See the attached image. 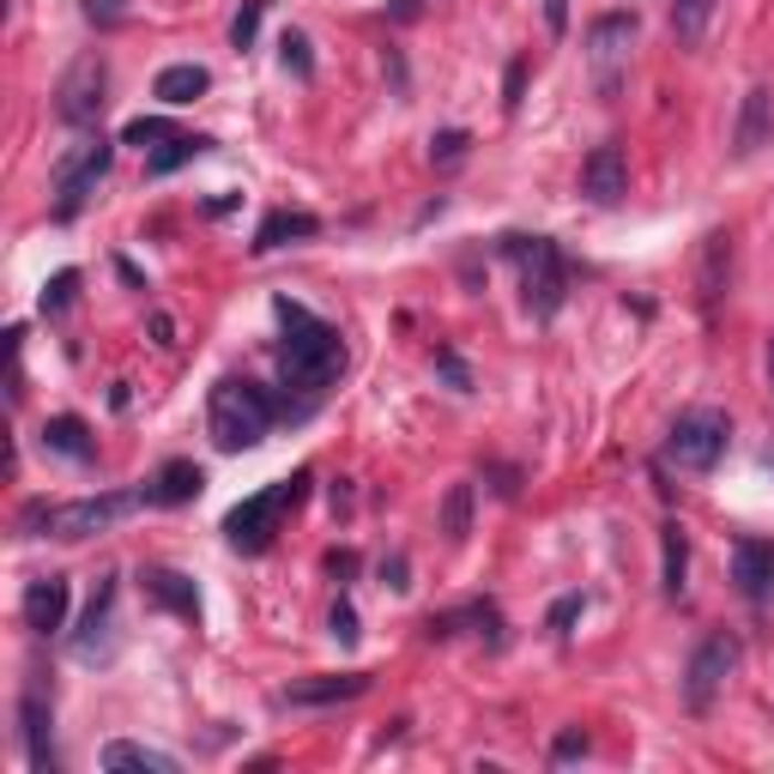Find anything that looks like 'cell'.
I'll use <instances>...</instances> for the list:
<instances>
[{
  "mask_svg": "<svg viewBox=\"0 0 774 774\" xmlns=\"http://www.w3.org/2000/svg\"><path fill=\"white\" fill-rule=\"evenodd\" d=\"M279 321H285V345H279V369H285V387H296L303 399L327 394L333 381H339L345 369V339L339 327H327V321H315L303 303H291V296H279Z\"/></svg>",
  "mask_w": 774,
  "mask_h": 774,
  "instance_id": "cell-1",
  "label": "cell"
},
{
  "mask_svg": "<svg viewBox=\"0 0 774 774\" xmlns=\"http://www.w3.org/2000/svg\"><path fill=\"white\" fill-rule=\"evenodd\" d=\"M308 406H296V399H273L266 387L254 381H218L212 399H206V423H212V442L224 448V454H242V448H261L266 430H273V418H303Z\"/></svg>",
  "mask_w": 774,
  "mask_h": 774,
  "instance_id": "cell-2",
  "label": "cell"
},
{
  "mask_svg": "<svg viewBox=\"0 0 774 774\" xmlns=\"http://www.w3.org/2000/svg\"><path fill=\"white\" fill-rule=\"evenodd\" d=\"M146 502V490H109V496H80V502H31L19 514L24 533H49V538H92L103 526H115L122 514H134Z\"/></svg>",
  "mask_w": 774,
  "mask_h": 774,
  "instance_id": "cell-3",
  "label": "cell"
},
{
  "mask_svg": "<svg viewBox=\"0 0 774 774\" xmlns=\"http://www.w3.org/2000/svg\"><path fill=\"white\" fill-rule=\"evenodd\" d=\"M502 254H509L514 266H521V296L526 308H533L538 321H551L563 308V296H569V261H563V249L551 237H502Z\"/></svg>",
  "mask_w": 774,
  "mask_h": 774,
  "instance_id": "cell-4",
  "label": "cell"
},
{
  "mask_svg": "<svg viewBox=\"0 0 774 774\" xmlns=\"http://www.w3.org/2000/svg\"><path fill=\"white\" fill-rule=\"evenodd\" d=\"M303 496H308V472H296V479H279V484H266L261 496L237 502V509L224 514L230 545H237V551H266V545H273V533H279V521H285V514H291Z\"/></svg>",
  "mask_w": 774,
  "mask_h": 774,
  "instance_id": "cell-5",
  "label": "cell"
},
{
  "mask_svg": "<svg viewBox=\"0 0 774 774\" xmlns=\"http://www.w3.org/2000/svg\"><path fill=\"white\" fill-rule=\"evenodd\" d=\"M732 442V418L714 406H695V411H678V423L666 430V460L678 472H714L720 454Z\"/></svg>",
  "mask_w": 774,
  "mask_h": 774,
  "instance_id": "cell-6",
  "label": "cell"
},
{
  "mask_svg": "<svg viewBox=\"0 0 774 774\" xmlns=\"http://www.w3.org/2000/svg\"><path fill=\"white\" fill-rule=\"evenodd\" d=\"M739 660H744V641L739 636H726V629L708 636L702 648L690 653V666H683V708H690V714H708L714 695L726 690V678L739 672Z\"/></svg>",
  "mask_w": 774,
  "mask_h": 774,
  "instance_id": "cell-7",
  "label": "cell"
},
{
  "mask_svg": "<svg viewBox=\"0 0 774 774\" xmlns=\"http://www.w3.org/2000/svg\"><path fill=\"white\" fill-rule=\"evenodd\" d=\"M103 103H109V67H103V55H80L55 85V115L67 127H92Z\"/></svg>",
  "mask_w": 774,
  "mask_h": 774,
  "instance_id": "cell-8",
  "label": "cell"
},
{
  "mask_svg": "<svg viewBox=\"0 0 774 774\" xmlns=\"http://www.w3.org/2000/svg\"><path fill=\"white\" fill-rule=\"evenodd\" d=\"M109 164H115V146L109 139H92V146H80L73 158H61L55 164V218H73L85 200L97 194V182L109 176Z\"/></svg>",
  "mask_w": 774,
  "mask_h": 774,
  "instance_id": "cell-9",
  "label": "cell"
},
{
  "mask_svg": "<svg viewBox=\"0 0 774 774\" xmlns=\"http://www.w3.org/2000/svg\"><path fill=\"white\" fill-rule=\"evenodd\" d=\"M629 43H636V12H599L587 24V55L605 73V92H617V61L629 55Z\"/></svg>",
  "mask_w": 774,
  "mask_h": 774,
  "instance_id": "cell-10",
  "label": "cell"
},
{
  "mask_svg": "<svg viewBox=\"0 0 774 774\" xmlns=\"http://www.w3.org/2000/svg\"><path fill=\"white\" fill-rule=\"evenodd\" d=\"M67 605H73V587H67V575H36L31 587H24V629L31 636H55L61 624H67Z\"/></svg>",
  "mask_w": 774,
  "mask_h": 774,
  "instance_id": "cell-11",
  "label": "cell"
},
{
  "mask_svg": "<svg viewBox=\"0 0 774 774\" xmlns=\"http://www.w3.org/2000/svg\"><path fill=\"white\" fill-rule=\"evenodd\" d=\"M580 194L593 206H617L629 194V158L624 146H593L587 164H580Z\"/></svg>",
  "mask_w": 774,
  "mask_h": 774,
  "instance_id": "cell-12",
  "label": "cell"
},
{
  "mask_svg": "<svg viewBox=\"0 0 774 774\" xmlns=\"http://www.w3.org/2000/svg\"><path fill=\"white\" fill-rule=\"evenodd\" d=\"M19 739H24V763L36 774H55V751H49V695L43 683H24L19 695Z\"/></svg>",
  "mask_w": 774,
  "mask_h": 774,
  "instance_id": "cell-13",
  "label": "cell"
},
{
  "mask_svg": "<svg viewBox=\"0 0 774 774\" xmlns=\"http://www.w3.org/2000/svg\"><path fill=\"white\" fill-rule=\"evenodd\" d=\"M774 134V92L768 85H751L739 109V127H732V158H756Z\"/></svg>",
  "mask_w": 774,
  "mask_h": 774,
  "instance_id": "cell-14",
  "label": "cell"
},
{
  "mask_svg": "<svg viewBox=\"0 0 774 774\" xmlns=\"http://www.w3.org/2000/svg\"><path fill=\"white\" fill-rule=\"evenodd\" d=\"M732 580H739V593L751 605H768L774 599V545H763V538H744V545L732 551Z\"/></svg>",
  "mask_w": 774,
  "mask_h": 774,
  "instance_id": "cell-15",
  "label": "cell"
},
{
  "mask_svg": "<svg viewBox=\"0 0 774 774\" xmlns=\"http://www.w3.org/2000/svg\"><path fill=\"white\" fill-rule=\"evenodd\" d=\"M364 690H369V672H327V678L291 683L279 702H291V708H333V702H352V695H364Z\"/></svg>",
  "mask_w": 774,
  "mask_h": 774,
  "instance_id": "cell-16",
  "label": "cell"
},
{
  "mask_svg": "<svg viewBox=\"0 0 774 774\" xmlns=\"http://www.w3.org/2000/svg\"><path fill=\"white\" fill-rule=\"evenodd\" d=\"M139 587H146L151 599L164 605V611L200 617V593H194V580H188L182 569H164V563H151V569H139Z\"/></svg>",
  "mask_w": 774,
  "mask_h": 774,
  "instance_id": "cell-17",
  "label": "cell"
},
{
  "mask_svg": "<svg viewBox=\"0 0 774 774\" xmlns=\"http://www.w3.org/2000/svg\"><path fill=\"white\" fill-rule=\"evenodd\" d=\"M200 490H206V472L194 467V460H170V467H158V479L146 484V502L176 509V502H194Z\"/></svg>",
  "mask_w": 774,
  "mask_h": 774,
  "instance_id": "cell-18",
  "label": "cell"
},
{
  "mask_svg": "<svg viewBox=\"0 0 774 774\" xmlns=\"http://www.w3.org/2000/svg\"><path fill=\"white\" fill-rule=\"evenodd\" d=\"M43 448L49 454H61V460H97V442H92V423L85 418H49L43 423Z\"/></svg>",
  "mask_w": 774,
  "mask_h": 774,
  "instance_id": "cell-19",
  "label": "cell"
},
{
  "mask_svg": "<svg viewBox=\"0 0 774 774\" xmlns=\"http://www.w3.org/2000/svg\"><path fill=\"white\" fill-rule=\"evenodd\" d=\"M315 230H321L315 212H266L261 230H254V254H273V249H285V242H296V237H315Z\"/></svg>",
  "mask_w": 774,
  "mask_h": 774,
  "instance_id": "cell-20",
  "label": "cell"
},
{
  "mask_svg": "<svg viewBox=\"0 0 774 774\" xmlns=\"http://www.w3.org/2000/svg\"><path fill=\"white\" fill-rule=\"evenodd\" d=\"M170 109H182V103H194V97H206L212 92V73L206 67H194V61H176V67H164L158 73V85H151Z\"/></svg>",
  "mask_w": 774,
  "mask_h": 774,
  "instance_id": "cell-21",
  "label": "cell"
},
{
  "mask_svg": "<svg viewBox=\"0 0 774 774\" xmlns=\"http://www.w3.org/2000/svg\"><path fill=\"white\" fill-rule=\"evenodd\" d=\"M683 575H690V538H683V526L678 521H666L660 526V587L672 593H683Z\"/></svg>",
  "mask_w": 774,
  "mask_h": 774,
  "instance_id": "cell-22",
  "label": "cell"
},
{
  "mask_svg": "<svg viewBox=\"0 0 774 774\" xmlns=\"http://www.w3.org/2000/svg\"><path fill=\"white\" fill-rule=\"evenodd\" d=\"M726 266H732V237H726V230H714L708 249H702V308H708V315H714L720 291H726Z\"/></svg>",
  "mask_w": 774,
  "mask_h": 774,
  "instance_id": "cell-23",
  "label": "cell"
},
{
  "mask_svg": "<svg viewBox=\"0 0 774 774\" xmlns=\"http://www.w3.org/2000/svg\"><path fill=\"white\" fill-rule=\"evenodd\" d=\"M103 768H151V774H176V756H170V751H151V744H127V739H115L109 751H103Z\"/></svg>",
  "mask_w": 774,
  "mask_h": 774,
  "instance_id": "cell-24",
  "label": "cell"
},
{
  "mask_svg": "<svg viewBox=\"0 0 774 774\" xmlns=\"http://www.w3.org/2000/svg\"><path fill=\"white\" fill-rule=\"evenodd\" d=\"M206 146H212V139H200V134H170V139H164V146L146 158V176H170V170H182V164H194Z\"/></svg>",
  "mask_w": 774,
  "mask_h": 774,
  "instance_id": "cell-25",
  "label": "cell"
},
{
  "mask_svg": "<svg viewBox=\"0 0 774 774\" xmlns=\"http://www.w3.org/2000/svg\"><path fill=\"white\" fill-rule=\"evenodd\" d=\"M714 24V0H672V36L683 49H695Z\"/></svg>",
  "mask_w": 774,
  "mask_h": 774,
  "instance_id": "cell-26",
  "label": "cell"
},
{
  "mask_svg": "<svg viewBox=\"0 0 774 774\" xmlns=\"http://www.w3.org/2000/svg\"><path fill=\"white\" fill-rule=\"evenodd\" d=\"M109 605H115V580H103L97 599H92V611H85V624H80V636H73V648H80V653H92L97 636L109 629Z\"/></svg>",
  "mask_w": 774,
  "mask_h": 774,
  "instance_id": "cell-27",
  "label": "cell"
},
{
  "mask_svg": "<svg viewBox=\"0 0 774 774\" xmlns=\"http://www.w3.org/2000/svg\"><path fill=\"white\" fill-rule=\"evenodd\" d=\"M442 533L454 538V545L472 533V484H454V490H448V502H442Z\"/></svg>",
  "mask_w": 774,
  "mask_h": 774,
  "instance_id": "cell-28",
  "label": "cell"
},
{
  "mask_svg": "<svg viewBox=\"0 0 774 774\" xmlns=\"http://www.w3.org/2000/svg\"><path fill=\"white\" fill-rule=\"evenodd\" d=\"M279 61H285V73H296V80H315V55H308V36L303 31L279 36Z\"/></svg>",
  "mask_w": 774,
  "mask_h": 774,
  "instance_id": "cell-29",
  "label": "cell"
},
{
  "mask_svg": "<svg viewBox=\"0 0 774 774\" xmlns=\"http://www.w3.org/2000/svg\"><path fill=\"white\" fill-rule=\"evenodd\" d=\"M266 7H273V0H242V12L230 19V43H237V49H249L254 36H261V19H266Z\"/></svg>",
  "mask_w": 774,
  "mask_h": 774,
  "instance_id": "cell-30",
  "label": "cell"
},
{
  "mask_svg": "<svg viewBox=\"0 0 774 774\" xmlns=\"http://www.w3.org/2000/svg\"><path fill=\"white\" fill-rule=\"evenodd\" d=\"M170 134H176L170 122H158V115H139V122L122 127V146H164Z\"/></svg>",
  "mask_w": 774,
  "mask_h": 774,
  "instance_id": "cell-31",
  "label": "cell"
},
{
  "mask_svg": "<svg viewBox=\"0 0 774 774\" xmlns=\"http://www.w3.org/2000/svg\"><path fill=\"white\" fill-rule=\"evenodd\" d=\"M467 146H472V134L448 127V134H436V139H430V164H442V170H448V164H460V158H467Z\"/></svg>",
  "mask_w": 774,
  "mask_h": 774,
  "instance_id": "cell-32",
  "label": "cell"
},
{
  "mask_svg": "<svg viewBox=\"0 0 774 774\" xmlns=\"http://www.w3.org/2000/svg\"><path fill=\"white\" fill-rule=\"evenodd\" d=\"M73 291H80V273L67 266V273H55V279L43 285V315H61V308L73 303Z\"/></svg>",
  "mask_w": 774,
  "mask_h": 774,
  "instance_id": "cell-33",
  "label": "cell"
},
{
  "mask_svg": "<svg viewBox=\"0 0 774 774\" xmlns=\"http://www.w3.org/2000/svg\"><path fill=\"white\" fill-rule=\"evenodd\" d=\"M436 369H442V381L454 387V394H472V369H467V357H460V352H448V345H442V352H436Z\"/></svg>",
  "mask_w": 774,
  "mask_h": 774,
  "instance_id": "cell-34",
  "label": "cell"
},
{
  "mask_svg": "<svg viewBox=\"0 0 774 774\" xmlns=\"http://www.w3.org/2000/svg\"><path fill=\"white\" fill-rule=\"evenodd\" d=\"M327 629H333V641H339V648H352V641L364 636V629H357V611H352V599H339V605H333Z\"/></svg>",
  "mask_w": 774,
  "mask_h": 774,
  "instance_id": "cell-35",
  "label": "cell"
},
{
  "mask_svg": "<svg viewBox=\"0 0 774 774\" xmlns=\"http://www.w3.org/2000/svg\"><path fill=\"white\" fill-rule=\"evenodd\" d=\"M575 756H587V732H557V744H551V763H575Z\"/></svg>",
  "mask_w": 774,
  "mask_h": 774,
  "instance_id": "cell-36",
  "label": "cell"
},
{
  "mask_svg": "<svg viewBox=\"0 0 774 774\" xmlns=\"http://www.w3.org/2000/svg\"><path fill=\"white\" fill-rule=\"evenodd\" d=\"M526 67H533V61H526V55H514V67H509V85H502V103H509V109H521V92H526Z\"/></svg>",
  "mask_w": 774,
  "mask_h": 774,
  "instance_id": "cell-37",
  "label": "cell"
},
{
  "mask_svg": "<svg viewBox=\"0 0 774 774\" xmlns=\"http://www.w3.org/2000/svg\"><path fill=\"white\" fill-rule=\"evenodd\" d=\"M580 605H587L580 593H569V599H557V605H551V629H557V636H569V624L580 617Z\"/></svg>",
  "mask_w": 774,
  "mask_h": 774,
  "instance_id": "cell-38",
  "label": "cell"
},
{
  "mask_svg": "<svg viewBox=\"0 0 774 774\" xmlns=\"http://www.w3.org/2000/svg\"><path fill=\"white\" fill-rule=\"evenodd\" d=\"M122 7H127V0H85V19L109 31V24H122Z\"/></svg>",
  "mask_w": 774,
  "mask_h": 774,
  "instance_id": "cell-39",
  "label": "cell"
},
{
  "mask_svg": "<svg viewBox=\"0 0 774 774\" xmlns=\"http://www.w3.org/2000/svg\"><path fill=\"white\" fill-rule=\"evenodd\" d=\"M406 575H411V563H406V557H387V563H381V580H387L394 593H406V587H411Z\"/></svg>",
  "mask_w": 774,
  "mask_h": 774,
  "instance_id": "cell-40",
  "label": "cell"
},
{
  "mask_svg": "<svg viewBox=\"0 0 774 774\" xmlns=\"http://www.w3.org/2000/svg\"><path fill=\"white\" fill-rule=\"evenodd\" d=\"M327 575H333V580L357 575V551H333V557H327Z\"/></svg>",
  "mask_w": 774,
  "mask_h": 774,
  "instance_id": "cell-41",
  "label": "cell"
},
{
  "mask_svg": "<svg viewBox=\"0 0 774 774\" xmlns=\"http://www.w3.org/2000/svg\"><path fill=\"white\" fill-rule=\"evenodd\" d=\"M545 24H551V31H569V0H545Z\"/></svg>",
  "mask_w": 774,
  "mask_h": 774,
  "instance_id": "cell-42",
  "label": "cell"
},
{
  "mask_svg": "<svg viewBox=\"0 0 774 774\" xmlns=\"http://www.w3.org/2000/svg\"><path fill=\"white\" fill-rule=\"evenodd\" d=\"M418 12H423V0H387V19L394 24H411Z\"/></svg>",
  "mask_w": 774,
  "mask_h": 774,
  "instance_id": "cell-43",
  "label": "cell"
},
{
  "mask_svg": "<svg viewBox=\"0 0 774 774\" xmlns=\"http://www.w3.org/2000/svg\"><path fill=\"white\" fill-rule=\"evenodd\" d=\"M151 339L170 352V345H176V321H170V315H151Z\"/></svg>",
  "mask_w": 774,
  "mask_h": 774,
  "instance_id": "cell-44",
  "label": "cell"
},
{
  "mask_svg": "<svg viewBox=\"0 0 774 774\" xmlns=\"http://www.w3.org/2000/svg\"><path fill=\"white\" fill-rule=\"evenodd\" d=\"M490 479H496V484H490V490H496V496H514V472H509V467H496V472H490Z\"/></svg>",
  "mask_w": 774,
  "mask_h": 774,
  "instance_id": "cell-45",
  "label": "cell"
},
{
  "mask_svg": "<svg viewBox=\"0 0 774 774\" xmlns=\"http://www.w3.org/2000/svg\"><path fill=\"white\" fill-rule=\"evenodd\" d=\"M768 387H774V339H768Z\"/></svg>",
  "mask_w": 774,
  "mask_h": 774,
  "instance_id": "cell-46",
  "label": "cell"
}]
</instances>
